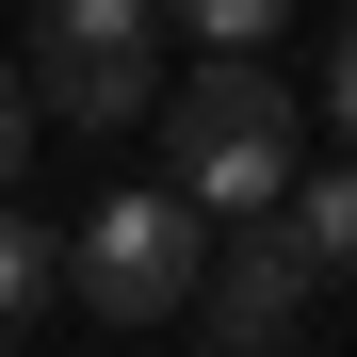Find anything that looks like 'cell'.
<instances>
[{"label":"cell","instance_id":"obj_7","mask_svg":"<svg viewBox=\"0 0 357 357\" xmlns=\"http://www.w3.org/2000/svg\"><path fill=\"white\" fill-rule=\"evenodd\" d=\"M292 227H309V260H325V276H357V162L309 178V195H292Z\"/></svg>","mask_w":357,"mask_h":357},{"label":"cell","instance_id":"obj_9","mask_svg":"<svg viewBox=\"0 0 357 357\" xmlns=\"http://www.w3.org/2000/svg\"><path fill=\"white\" fill-rule=\"evenodd\" d=\"M325 130H341V146H357V17H341V33H325Z\"/></svg>","mask_w":357,"mask_h":357},{"label":"cell","instance_id":"obj_2","mask_svg":"<svg viewBox=\"0 0 357 357\" xmlns=\"http://www.w3.org/2000/svg\"><path fill=\"white\" fill-rule=\"evenodd\" d=\"M66 276H82L98 325H178V309H195V276H211V211L178 195V178H130V195L82 211Z\"/></svg>","mask_w":357,"mask_h":357},{"label":"cell","instance_id":"obj_8","mask_svg":"<svg viewBox=\"0 0 357 357\" xmlns=\"http://www.w3.org/2000/svg\"><path fill=\"white\" fill-rule=\"evenodd\" d=\"M33 130H49V98H33V66H0V195H17V162H33Z\"/></svg>","mask_w":357,"mask_h":357},{"label":"cell","instance_id":"obj_3","mask_svg":"<svg viewBox=\"0 0 357 357\" xmlns=\"http://www.w3.org/2000/svg\"><path fill=\"white\" fill-rule=\"evenodd\" d=\"M309 292H325L309 227H292V211H260V244H211V276H195V309H178V325H195V341H227V357H260L292 309H309Z\"/></svg>","mask_w":357,"mask_h":357},{"label":"cell","instance_id":"obj_6","mask_svg":"<svg viewBox=\"0 0 357 357\" xmlns=\"http://www.w3.org/2000/svg\"><path fill=\"white\" fill-rule=\"evenodd\" d=\"M162 33H195V49H276L292 0H162Z\"/></svg>","mask_w":357,"mask_h":357},{"label":"cell","instance_id":"obj_1","mask_svg":"<svg viewBox=\"0 0 357 357\" xmlns=\"http://www.w3.org/2000/svg\"><path fill=\"white\" fill-rule=\"evenodd\" d=\"M162 130H178V195L195 211H276L292 195V82L260 66V49H211V66H178V98H162Z\"/></svg>","mask_w":357,"mask_h":357},{"label":"cell","instance_id":"obj_5","mask_svg":"<svg viewBox=\"0 0 357 357\" xmlns=\"http://www.w3.org/2000/svg\"><path fill=\"white\" fill-rule=\"evenodd\" d=\"M49 276H66V244H49L33 211H0V325H33V309H49Z\"/></svg>","mask_w":357,"mask_h":357},{"label":"cell","instance_id":"obj_4","mask_svg":"<svg viewBox=\"0 0 357 357\" xmlns=\"http://www.w3.org/2000/svg\"><path fill=\"white\" fill-rule=\"evenodd\" d=\"M33 98L66 130H146L162 114V33H33Z\"/></svg>","mask_w":357,"mask_h":357}]
</instances>
